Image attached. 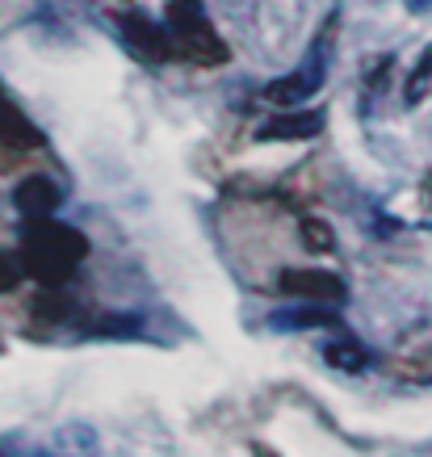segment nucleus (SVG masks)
Here are the masks:
<instances>
[{
  "mask_svg": "<svg viewBox=\"0 0 432 457\" xmlns=\"http://www.w3.org/2000/svg\"><path fill=\"white\" fill-rule=\"evenodd\" d=\"M88 256V239L76 231V227H63V222H46L38 219L34 231H26L21 239V264L26 273L38 286H63V281L76 273V264Z\"/></svg>",
  "mask_w": 432,
  "mask_h": 457,
  "instance_id": "f257e3e1",
  "label": "nucleus"
},
{
  "mask_svg": "<svg viewBox=\"0 0 432 457\" xmlns=\"http://www.w3.org/2000/svg\"><path fill=\"white\" fill-rule=\"evenodd\" d=\"M168 34L177 42V51L194 63H227V42L214 34V26L206 21L202 0H168Z\"/></svg>",
  "mask_w": 432,
  "mask_h": 457,
  "instance_id": "f03ea898",
  "label": "nucleus"
},
{
  "mask_svg": "<svg viewBox=\"0 0 432 457\" xmlns=\"http://www.w3.org/2000/svg\"><path fill=\"white\" fill-rule=\"evenodd\" d=\"M328 38H332V26L320 34V42H315V55H311L303 68L269 84L265 97L273 101V105H298V101H307L311 93H320L323 71H328Z\"/></svg>",
  "mask_w": 432,
  "mask_h": 457,
  "instance_id": "7ed1b4c3",
  "label": "nucleus"
},
{
  "mask_svg": "<svg viewBox=\"0 0 432 457\" xmlns=\"http://www.w3.org/2000/svg\"><path fill=\"white\" fill-rule=\"evenodd\" d=\"M118 26H122V38L130 42V51H135V55L152 59V63H168V59L177 55V51H172V46H177V42H172V34L155 26L152 17L122 13V21H118Z\"/></svg>",
  "mask_w": 432,
  "mask_h": 457,
  "instance_id": "20e7f679",
  "label": "nucleus"
},
{
  "mask_svg": "<svg viewBox=\"0 0 432 457\" xmlns=\"http://www.w3.org/2000/svg\"><path fill=\"white\" fill-rule=\"evenodd\" d=\"M278 281L286 294L307 298V303H345V281L323 269H286Z\"/></svg>",
  "mask_w": 432,
  "mask_h": 457,
  "instance_id": "39448f33",
  "label": "nucleus"
},
{
  "mask_svg": "<svg viewBox=\"0 0 432 457\" xmlns=\"http://www.w3.org/2000/svg\"><path fill=\"white\" fill-rule=\"evenodd\" d=\"M13 206L26 214V219H46L51 210L59 206V185L51 177H26L13 189Z\"/></svg>",
  "mask_w": 432,
  "mask_h": 457,
  "instance_id": "423d86ee",
  "label": "nucleus"
},
{
  "mask_svg": "<svg viewBox=\"0 0 432 457\" xmlns=\"http://www.w3.org/2000/svg\"><path fill=\"white\" fill-rule=\"evenodd\" d=\"M323 130V110H294V113H278L269 118L256 139H311Z\"/></svg>",
  "mask_w": 432,
  "mask_h": 457,
  "instance_id": "0eeeda50",
  "label": "nucleus"
},
{
  "mask_svg": "<svg viewBox=\"0 0 432 457\" xmlns=\"http://www.w3.org/2000/svg\"><path fill=\"white\" fill-rule=\"evenodd\" d=\"M21 273H26L21 256H13V252H0V294H13L17 286H21Z\"/></svg>",
  "mask_w": 432,
  "mask_h": 457,
  "instance_id": "6e6552de",
  "label": "nucleus"
},
{
  "mask_svg": "<svg viewBox=\"0 0 432 457\" xmlns=\"http://www.w3.org/2000/svg\"><path fill=\"white\" fill-rule=\"evenodd\" d=\"M332 323L328 311H298V315H278V328H323Z\"/></svg>",
  "mask_w": 432,
  "mask_h": 457,
  "instance_id": "1a4fd4ad",
  "label": "nucleus"
},
{
  "mask_svg": "<svg viewBox=\"0 0 432 457\" xmlns=\"http://www.w3.org/2000/svg\"><path fill=\"white\" fill-rule=\"evenodd\" d=\"M328 361L340 365V370H361L365 365V357H361V348L357 345H332L328 348Z\"/></svg>",
  "mask_w": 432,
  "mask_h": 457,
  "instance_id": "9d476101",
  "label": "nucleus"
},
{
  "mask_svg": "<svg viewBox=\"0 0 432 457\" xmlns=\"http://www.w3.org/2000/svg\"><path fill=\"white\" fill-rule=\"evenodd\" d=\"M303 239H307L315 252H332V231H328L320 219H303Z\"/></svg>",
  "mask_w": 432,
  "mask_h": 457,
  "instance_id": "9b49d317",
  "label": "nucleus"
},
{
  "mask_svg": "<svg viewBox=\"0 0 432 457\" xmlns=\"http://www.w3.org/2000/svg\"><path fill=\"white\" fill-rule=\"evenodd\" d=\"M424 4H432V0H411V9H424Z\"/></svg>",
  "mask_w": 432,
  "mask_h": 457,
  "instance_id": "f8f14e48",
  "label": "nucleus"
},
{
  "mask_svg": "<svg viewBox=\"0 0 432 457\" xmlns=\"http://www.w3.org/2000/svg\"><path fill=\"white\" fill-rule=\"evenodd\" d=\"M0 101H4V97H0Z\"/></svg>",
  "mask_w": 432,
  "mask_h": 457,
  "instance_id": "ddd939ff",
  "label": "nucleus"
}]
</instances>
